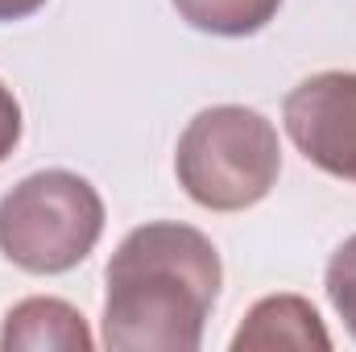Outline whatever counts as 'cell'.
Here are the masks:
<instances>
[{
  "label": "cell",
  "instance_id": "cell-1",
  "mask_svg": "<svg viewBox=\"0 0 356 352\" xmlns=\"http://www.w3.org/2000/svg\"><path fill=\"white\" fill-rule=\"evenodd\" d=\"M104 344L116 352H195L220 298L216 245L178 220L133 228L104 269Z\"/></svg>",
  "mask_w": 356,
  "mask_h": 352
},
{
  "label": "cell",
  "instance_id": "cell-2",
  "mask_svg": "<svg viewBox=\"0 0 356 352\" xmlns=\"http://www.w3.org/2000/svg\"><path fill=\"white\" fill-rule=\"evenodd\" d=\"M178 186L207 211H245L261 203L282 175L273 120L245 104L203 108L178 137Z\"/></svg>",
  "mask_w": 356,
  "mask_h": 352
},
{
  "label": "cell",
  "instance_id": "cell-3",
  "mask_svg": "<svg viewBox=\"0 0 356 352\" xmlns=\"http://www.w3.org/2000/svg\"><path fill=\"white\" fill-rule=\"evenodd\" d=\"M104 237V199L75 170H38L0 199V253L25 273H67Z\"/></svg>",
  "mask_w": 356,
  "mask_h": 352
},
{
  "label": "cell",
  "instance_id": "cell-4",
  "mask_svg": "<svg viewBox=\"0 0 356 352\" xmlns=\"http://www.w3.org/2000/svg\"><path fill=\"white\" fill-rule=\"evenodd\" d=\"M282 120L315 170L356 182V71H319L302 79L286 95Z\"/></svg>",
  "mask_w": 356,
  "mask_h": 352
},
{
  "label": "cell",
  "instance_id": "cell-5",
  "mask_svg": "<svg viewBox=\"0 0 356 352\" xmlns=\"http://www.w3.org/2000/svg\"><path fill=\"white\" fill-rule=\"evenodd\" d=\"M273 349H298V352H327L332 336L319 319V311L298 298V294H269L249 307L245 323L232 336V352H273Z\"/></svg>",
  "mask_w": 356,
  "mask_h": 352
},
{
  "label": "cell",
  "instance_id": "cell-6",
  "mask_svg": "<svg viewBox=\"0 0 356 352\" xmlns=\"http://www.w3.org/2000/svg\"><path fill=\"white\" fill-rule=\"evenodd\" d=\"M0 349L4 352H91L88 319L67 303V298H21L8 307L4 328H0Z\"/></svg>",
  "mask_w": 356,
  "mask_h": 352
},
{
  "label": "cell",
  "instance_id": "cell-7",
  "mask_svg": "<svg viewBox=\"0 0 356 352\" xmlns=\"http://www.w3.org/2000/svg\"><path fill=\"white\" fill-rule=\"evenodd\" d=\"M175 13L211 38H253L277 17L282 0H170Z\"/></svg>",
  "mask_w": 356,
  "mask_h": 352
},
{
  "label": "cell",
  "instance_id": "cell-8",
  "mask_svg": "<svg viewBox=\"0 0 356 352\" xmlns=\"http://www.w3.org/2000/svg\"><path fill=\"white\" fill-rule=\"evenodd\" d=\"M323 290H327L336 315L344 319L348 336L356 340V232L332 253L327 273H323Z\"/></svg>",
  "mask_w": 356,
  "mask_h": 352
},
{
  "label": "cell",
  "instance_id": "cell-9",
  "mask_svg": "<svg viewBox=\"0 0 356 352\" xmlns=\"http://www.w3.org/2000/svg\"><path fill=\"white\" fill-rule=\"evenodd\" d=\"M21 129H25V120H21V104H17L13 88L0 79V162H8L13 150L21 145Z\"/></svg>",
  "mask_w": 356,
  "mask_h": 352
},
{
  "label": "cell",
  "instance_id": "cell-10",
  "mask_svg": "<svg viewBox=\"0 0 356 352\" xmlns=\"http://www.w3.org/2000/svg\"><path fill=\"white\" fill-rule=\"evenodd\" d=\"M38 8H46V0H0V25L25 21V17H33Z\"/></svg>",
  "mask_w": 356,
  "mask_h": 352
}]
</instances>
